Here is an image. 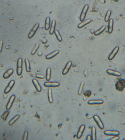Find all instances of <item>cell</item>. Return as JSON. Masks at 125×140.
I'll use <instances>...</instances> for the list:
<instances>
[{"instance_id":"1","label":"cell","mask_w":125,"mask_h":140,"mask_svg":"<svg viewBox=\"0 0 125 140\" xmlns=\"http://www.w3.org/2000/svg\"><path fill=\"white\" fill-rule=\"evenodd\" d=\"M115 87L117 90L122 92L125 88V82L124 79H120L117 81L115 84Z\"/></svg>"},{"instance_id":"2","label":"cell","mask_w":125,"mask_h":140,"mask_svg":"<svg viewBox=\"0 0 125 140\" xmlns=\"http://www.w3.org/2000/svg\"><path fill=\"white\" fill-rule=\"evenodd\" d=\"M22 65H23V60L22 58H19L16 64V73L18 76H20L22 74Z\"/></svg>"},{"instance_id":"3","label":"cell","mask_w":125,"mask_h":140,"mask_svg":"<svg viewBox=\"0 0 125 140\" xmlns=\"http://www.w3.org/2000/svg\"><path fill=\"white\" fill-rule=\"evenodd\" d=\"M89 6L88 4H86L82 9L81 14H80L79 19L81 22H83L85 19L87 13L89 10Z\"/></svg>"},{"instance_id":"4","label":"cell","mask_w":125,"mask_h":140,"mask_svg":"<svg viewBox=\"0 0 125 140\" xmlns=\"http://www.w3.org/2000/svg\"><path fill=\"white\" fill-rule=\"evenodd\" d=\"M93 118L94 121L96 123L99 129L101 130H103L104 128V124L99 116L97 115H94L93 116Z\"/></svg>"},{"instance_id":"5","label":"cell","mask_w":125,"mask_h":140,"mask_svg":"<svg viewBox=\"0 0 125 140\" xmlns=\"http://www.w3.org/2000/svg\"><path fill=\"white\" fill-rule=\"evenodd\" d=\"M44 86L47 88H56L60 86V84L59 83L56 81H47L44 84Z\"/></svg>"},{"instance_id":"6","label":"cell","mask_w":125,"mask_h":140,"mask_svg":"<svg viewBox=\"0 0 125 140\" xmlns=\"http://www.w3.org/2000/svg\"><path fill=\"white\" fill-rule=\"evenodd\" d=\"M39 23H36L33 26V27L32 28V29L31 30V31H30L28 34V36H27L28 38L31 39L34 37L35 33L37 32L39 27Z\"/></svg>"},{"instance_id":"7","label":"cell","mask_w":125,"mask_h":140,"mask_svg":"<svg viewBox=\"0 0 125 140\" xmlns=\"http://www.w3.org/2000/svg\"><path fill=\"white\" fill-rule=\"evenodd\" d=\"M104 134L105 135L108 136H118L119 135V131L116 130H106L104 132Z\"/></svg>"},{"instance_id":"8","label":"cell","mask_w":125,"mask_h":140,"mask_svg":"<svg viewBox=\"0 0 125 140\" xmlns=\"http://www.w3.org/2000/svg\"><path fill=\"white\" fill-rule=\"evenodd\" d=\"M15 98H16V96L15 95H12L10 97L8 102L6 106V109L7 111H9V110L11 109L14 102L15 100Z\"/></svg>"},{"instance_id":"9","label":"cell","mask_w":125,"mask_h":140,"mask_svg":"<svg viewBox=\"0 0 125 140\" xmlns=\"http://www.w3.org/2000/svg\"><path fill=\"white\" fill-rule=\"evenodd\" d=\"M119 49V48L118 46L116 47V48H114V49L112 50V52L109 56L108 59L109 60L111 61L113 59L118 53Z\"/></svg>"},{"instance_id":"10","label":"cell","mask_w":125,"mask_h":140,"mask_svg":"<svg viewBox=\"0 0 125 140\" xmlns=\"http://www.w3.org/2000/svg\"><path fill=\"white\" fill-rule=\"evenodd\" d=\"M106 72L107 74L108 75L115 76V77H119L121 76V73L120 72L114 71L113 70L110 69H108Z\"/></svg>"},{"instance_id":"11","label":"cell","mask_w":125,"mask_h":140,"mask_svg":"<svg viewBox=\"0 0 125 140\" xmlns=\"http://www.w3.org/2000/svg\"><path fill=\"white\" fill-rule=\"evenodd\" d=\"M86 126L85 125H82L80 126L78 129L77 134V138L78 139H80L82 136L83 132L85 129Z\"/></svg>"},{"instance_id":"12","label":"cell","mask_w":125,"mask_h":140,"mask_svg":"<svg viewBox=\"0 0 125 140\" xmlns=\"http://www.w3.org/2000/svg\"><path fill=\"white\" fill-rule=\"evenodd\" d=\"M72 65V62L71 61H68L67 64L65 66L64 69L62 70V75H67L69 72L70 70L71 69Z\"/></svg>"},{"instance_id":"13","label":"cell","mask_w":125,"mask_h":140,"mask_svg":"<svg viewBox=\"0 0 125 140\" xmlns=\"http://www.w3.org/2000/svg\"><path fill=\"white\" fill-rule=\"evenodd\" d=\"M15 84V81L14 80H12L10 81L8 83V86L6 88H5V90H4V93L8 94V93L10 92V91H11L13 87L14 86Z\"/></svg>"},{"instance_id":"14","label":"cell","mask_w":125,"mask_h":140,"mask_svg":"<svg viewBox=\"0 0 125 140\" xmlns=\"http://www.w3.org/2000/svg\"><path fill=\"white\" fill-rule=\"evenodd\" d=\"M32 81L33 85L35 88L36 91L38 92H40L42 91V88H41V86L39 84V83L37 79H33Z\"/></svg>"},{"instance_id":"15","label":"cell","mask_w":125,"mask_h":140,"mask_svg":"<svg viewBox=\"0 0 125 140\" xmlns=\"http://www.w3.org/2000/svg\"><path fill=\"white\" fill-rule=\"evenodd\" d=\"M104 103V101L102 100H91L87 102L89 105H101Z\"/></svg>"},{"instance_id":"16","label":"cell","mask_w":125,"mask_h":140,"mask_svg":"<svg viewBox=\"0 0 125 140\" xmlns=\"http://www.w3.org/2000/svg\"><path fill=\"white\" fill-rule=\"evenodd\" d=\"M114 21L113 19H110L108 21V31L109 34L112 33L113 29Z\"/></svg>"},{"instance_id":"17","label":"cell","mask_w":125,"mask_h":140,"mask_svg":"<svg viewBox=\"0 0 125 140\" xmlns=\"http://www.w3.org/2000/svg\"><path fill=\"white\" fill-rule=\"evenodd\" d=\"M59 50H55L51 53H50L47 56H46L45 57V58L47 60H51V59H52L56 56H57L59 54Z\"/></svg>"},{"instance_id":"18","label":"cell","mask_w":125,"mask_h":140,"mask_svg":"<svg viewBox=\"0 0 125 140\" xmlns=\"http://www.w3.org/2000/svg\"><path fill=\"white\" fill-rule=\"evenodd\" d=\"M56 21L55 20H53L52 21L51 25L50 30H49V34L52 35L54 33L55 30V28H56Z\"/></svg>"},{"instance_id":"19","label":"cell","mask_w":125,"mask_h":140,"mask_svg":"<svg viewBox=\"0 0 125 140\" xmlns=\"http://www.w3.org/2000/svg\"><path fill=\"white\" fill-rule=\"evenodd\" d=\"M91 20L90 19H87L84 20L82 22L80 23L79 24L78 26V27L79 29H81L83 27H84L85 26L87 25L88 24H89L91 22Z\"/></svg>"},{"instance_id":"20","label":"cell","mask_w":125,"mask_h":140,"mask_svg":"<svg viewBox=\"0 0 125 140\" xmlns=\"http://www.w3.org/2000/svg\"><path fill=\"white\" fill-rule=\"evenodd\" d=\"M51 25V19L49 17H47L45 19V21L44 29L46 30H48L50 28Z\"/></svg>"},{"instance_id":"21","label":"cell","mask_w":125,"mask_h":140,"mask_svg":"<svg viewBox=\"0 0 125 140\" xmlns=\"http://www.w3.org/2000/svg\"><path fill=\"white\" fill-rule=\"evenodd\" d=\"M14 72V70L12 69H9L4 74H3V77L4 79H8L12 75Z\"/></svg>"},{"instance_id":"22","label":"cell","mask_w":125,"mask_h":140,"mask_svg":"<svg viewBox=\"0 0 125 140\" xmlns=\"http://www.w3.org/2000/svg\"><path fill=\"white\" fill-rule=\"evenodd\" d=\"M106 28V26H103L99 29L98 30L96 31H95L94 33V34L95 36H98V35H100L105 30Z\"/></svg>"},{"instance_id":"23","label":"cell","mask_w":125,"mask_h":140,"mask_svg":"<svg viewBox=\"0 0 125 140\" xmlns=\"http://www.w3.org/2000/svg\"><path fill=\"white\" fill-rule=\"evenodd\" d=\"M91 136L92 140H96V129L95 127H92L91 128Z\"/></svg>"},{"instance_id":"24","label":"cell","mask_w":125,"mask_h":140,"mask_svg":"<svg viewBox=\"0 0 125 140\" xmlns=\"http://www.w3.org/2000/svg\"><path fill=\"white\" fill-rule=\"evenodd\" d=\"M25 65L26 70L27 72L29 73L31 71V65L28 59L26 58L25 59Z\"/></svg>"},{"instance_id":"25","label":"cell","mask_w":125,"mask_h":140,"mask_svg":"<svg viewBox=\"0 0 125 140\" xmlns=\"http://www.w3.org/2000/svg\"><path fill=\"white\" fill-rule=\"evenodd\" d=\"M48 98L49 102L50 104H52L53 102V98L52 91L51 89L49 88L48 89Z\"/></svg>"},{"instance_id":"26","label":"cell","mask_w":125,"mask_h":140,"mask_svg":"<svg viewBox=\"0 0 125 140\" xmlns=\"http://www.w3.org/2000/svg\"><path fill=\"white\" fill-rule=\"evenodd\" d=\"M51 70L50 68H47L46 71L45 79L47 81H49L51 78Z\"/></svg>"},{"instance_id":"27","label":"cell","mask_w":125,"mask_h":140,"mask_svg":"<svg viewBox=\"0 0 125 140\" xmlns=\"http://www.w3.org/2000/svg\"><path fill=\"white\" fill-rule=\"evenodd\" d=\"M20 116L19 115H16L15 116L9 121V123H8L9 125H10V126L12 125L16 121H17L18 120V119L20 118Z\"/></svg>"},{"instance_id":"28","label":"cell","mask_w":125,"mask_h":140,"mask_svg":"<svg viewBox=\"0 0 125 140\" xmlns=\"http://www.w3.org/2000/svg\"><path fill=\"white\" fill-rule=\"evenodd\" d=\"M55 35L59 42H61L62 41V38L60 32L58 30H55L54 32Z\"/></svg>"},{"instance_id":"29","label":"cell","mask_w":125,"mask_h":140,"mask_svg":"<svg viewBox=\"0 0 125 140\" xmlns=\"http://www.w3.org/2000/svg\"><path fill=\"white\" fill-rule=\"evenodd\" d=\"M111 14H112V12L110 10L107 11L105 16L104 21L105 22H108L109 20Z\"/></svg>"},{"instance_id":"30","label":"cell","mask_w":125,"mask_h":140,"mask_svg":"<svg viewBox=\"0 0 125 140\" xmlns=\"http://www.w3.org/2000/svg\"><path fill=\"white\" fill-rule=\"evenodd\" d=\"M84 86V82H82L80 84L79 88V90L78 91V94L79 95H81L82 93L83 89V87Z\"/></svg>"},{"instance_id":"31","label":"cell","mask_w":125,"mask_h":140,"mask_svg":"<svg viewBox=\"0 0 125 140\" xmlns=\"http://www.w3.org/2000/svg\"><path fill=\"white\" fill-rule=\"evenodd\" d=\"M39 44H37L35 45V48L33 49V50L31 51V55H34L35 54L36 52L37 51L38 49L39 48Z\"/></svg>"},{"instance_id":"32","label":"cell","mask_w":125,"mask_h":140,"mask_svg":"<svg viewBox=\"0 0 125 140\" xmlns=\"http://www.w3.org/2000/svg\"><path fill=\"white\" fill-rule=\"evenodd\" d=\"M9 112L8 111L4 112V113H3V114L1 116V118L3 120V121H6L8 115H9Z\"/></svg>"},{"instance_id":"33","label":"cell","mask_w":125,"mask_h":140,"mask_svg":"<svg viewBox=\"0 0 125 140\" xmlns=\"http://www.w3.org/2000/svg\"><path fill=\"white\" fill-rule=\"evenodd\" d=\"M84 95L86 96L90 97L91 95V92L90 91H86L84 92Z\"/></svg>"},{"instance_id":"34","label":"cell","mask_w":125,"mask_h":140,"mask_svg":"<svg viewBox=\"0 0 125 140\" xmlns=\"http://www.w3.org/2000/svg\"><path fill=\"white\" fill-rule=\"evenodd\" d=\"M28 132L27 131H25L24 132L23 136V140H27L28 137Z\"/></svg>"},{"instance_id":"35","label":"cell","mask_w":125,"mask_h":140,"mask_svg":"<svg viewBox=\"0 0 125 140\" xmlns=\"http://www.w3.org/2000/svg\"><path fill=\"white\" fill-rule=\"evenodd\" d=\"M36 78L37 79H44L45 77L43 75H39V74H37L36 75Z\"/></svg>"},{"instance_id":"36","label":"cell","mask_w":125,"mask_h":140,"mask_svg":"<svg viewBox=\"0 0 125 140\" xmlns=\"http://www.w3.org/2000/svg\"><path fill=\"white\" fill-rule=\"evenodd\" d=\"M3 41H0V53L2 52L3 47Z\"/></svg>"},{"instance_id":"37","label":"cell","mask_w":125,"mask_h":140,"mask_svg":"<svg viewBox=\"0 0 125 140\" xmlns=\"http://www.w3.org/2000/svg\"><path fill=\"white\" fill-rule=\"evenodd\" d=\"M120 139L119 137H118V136H113V138L110 139L109 140H118Z\"/></svg>"},{"instance_id":"38","label":"cell","mask_w":125,"mask_h":140,"mask_svg":"<svg viewBox=\"0 0 125 140\" xmlns=\"http://www.w3.org/2000/svg\"><path fill=\"white\" fill-rule=\"evenodd\" d=\"M86 139L87 140H92V138H91V136L90 135H87Z\"/></svg>"},{"instance_id":"39","label":"cell","mask_w":125,"mask_h":140,"mask_svg":"<svg viewBox=\"0 0 125 140\" xmlns=\"http://www.w3.org/2000/svg\"><path fill=\"white\" fill-rule=\"evenodd\" d=\"M119 0H114V1L116 2H118Z\"/></svg>"},{"instance_id":"40","label":"cell","mask_w":125,"mask_h":140,"mask_svg":"<svg viewBox=\"0 0 125 140\" xmlns=\"http://www.w3.org/2000/svg\"><path fill=\"white\" fill-rule=\"evenodd\" d=\"M125 140V138L124 139H123V140Z\"/></svg>"},{"instance_id":"41","label":"cell","mask_w":125,"mask_h":140,"mask_svg":"<svg viewBox=\"0 0 125 140\" xmlns=\"http://www.w3.org/2000/svg\"></svg>"},{"instance_id":"42","label":"cell","mask_w":125,"mask_h":140,"mask_svg":"<svg viewBox=\"0 0 125 140\" xmlns=\"http://www.w3.org/2000/svg\"><path fill=\"white\" fill-rule=\"evenodd\" d=\"M124 81H125V79H124Z\"/></svg>"}]
</instances>
